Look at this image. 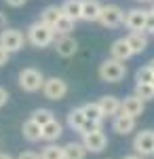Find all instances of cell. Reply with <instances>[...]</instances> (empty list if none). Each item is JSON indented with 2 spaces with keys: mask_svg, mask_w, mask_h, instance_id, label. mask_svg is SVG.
<instances>
[{
  "mask_svg": "<svg viewBox=\"0 0 154 159\" xmlns=\"http://www.w3.org/2000/svg\"><path fill=\"white\" fill-rule=\"evenodd\" d=\"M122 159H143V157H139V155H135V153H133V155H125Z\"/></svg>",
  "mask_w": 154,
  "mask_h": 159,
  "instance_id": "35",
  "label": "cell"
},
{
  "mask_svg": "<svg viewBox=\"0 0 154 159\" xmlns=\"http://www.w3.org/2000/svg\"><path fill=\"white\" fill-rule=\"evenodd\" d=\"M55 51H57V55L59 57H72V55H76V51H78V40L74 36H59L55 38Z\"/></svg>",
  "mask_w": 154,
  "mask_h": 159,
  "instance_id": "12",
  "label": "cell"
},
{
  "mask_svg": "<svg viewBox=\"0 0 154 159\" xmlns=\"http://www.w3.org/2000/svg\"><path fill=\"white\" fill-rule=\"evenodd\" d=\"M135 155L139 157H154V129H142L133 138Z\"/></svg>",
  "mask_w": 154,
  "mask_h": 159,
  "instance_id": "6",
  "label": "cell"
},
{
  "mask_svg": "<svg viewBox=\"0 0 154 159\" xmlns=\"http://www.w3.org/2000/svg\"><path fill=\"white\" fill-rule=\"evenodd\" d=\"M6 102H9V91H6L4 87H0V108H2Z\"/></svg>",
  "mask_w": 154,
  "mask_h": 159,
  "instance_id": "32",
  "label": "cell"
},
{
  "mask_svg": "<svg viewBox=\"0 0 154 159\" xmlns=\"http://www.w3.org/2000/svg\"><path fill=\"white\" fill-rule=\"evenodd\" d=\"M146 66H148V68H150V70H152V74H154V57L150 61H148V64H146Z\"/></svg>",
  "mask_w": 154,
  "mask_h": 159,
  "instance_id": "36",
  "label": "cell"
},
{
  "mask_svg": "<svg viewBox=\"0 0 154 159\" xmlns=\"http://www.w3.org/2000/svg\"><path fill=\"white\" fill-rule=\"evenodd\" d=\"M0 45L9 51V53H17V51H21V49H24V45H25L24 32L17 30V28H4V30H0Z\"/></svg>",
  "mask_w": 154,
  "mask_h": 159,
  "instance_id": "5",
  "label": "cell"
},
{
  "mask_svg": "<svg viewBox=\"0 0 154 159\" xmlns=\"http://www.w3.org/2000/svg\"><path fill=\"white\" fill-rule=\"evenodd\" d=\"M146 34H154V9L148 11V19H146Z\"/></svg>",
  "mask_w": 154,
  "mask_h": 159,
  "instance_id": "29",
  "label": "cell"
},
{
  "mask_svg": "<svg viewBox=\"0 0 154 159\" xmlns=\"http://www.w3.org/2000/svg\"><path fill=\"white\" fill-rule=\"evenodd\" d=\"M146 19H148V11H143V9H129L125 13V21L122 24L127 25L131 32H143L146 30Z\"/></svg>",
  "mask_w": 154,
  "mask_h": 159,
  "instance_id": "10",
  "label": "cell"
},
{
  "mask_svg": "<svg viewBox=\"0 0 154 159\" xmlns=\"http://www.w3.org/2000/svg\"><path fill=\"white\" fill-rule=\"evenodd\" d=\"M6 28V13L0 11V30H4Z\"/></svg>",
  "mask_w": 154,
  "mask_h": 159,
  "instance_id": "34",
  "label": "cell"
},
{
  "mask_svg": "<svg viewBox=\"0 0 154 159\" xmlns=\"http://www.w3.org/2000/svg\"><path fill=\"white\" fill-rule=\"evenodd\" d=\"M61 134H63V125H61L57 119L47 123V125L42 127V140L49 142V144H51V142H57V140L61 138Z\"/></svg>",
  "mask_w": 154,
  "mask_h": 159,
  "instance_id": "19",
  "label": "cell"
},
{
  "mask_svg": "<svg viewBox=\"0 0 154 159\" xmlns=\"http://www.w3.org/2000/svg\"><path fill=\"white\" fill-rule=\"evenodd\" d=\"M25 40H28L32 47H36V49H45L51 43H55V32H53V28L40 24V21H34V24L28 28Z\"/></svg>",
  "mask_w": 154,
  "mask_h": 159,
  "instance_id": "1",
  "label": "cell"
},
{
  "mask_svg": "<svg viewBox=\"0 0 154 159\" xmlns=\"http://www.w3.org/2000/svg\"><path fill=\"white\" fill-rule=\"evenodd\" d=\"M68 125H70V129L78 132L80 136L87 134V132H95V129H101V127H104V125H99V123L89 121V119L84 117V112H83L80 106H78V108H72L70 112H68Z\"/></svg>",
  "mask_w": 154,
  "mask_h": 159,
  "instance_id": "4",
  "label": "cell"
},
{
  "mask_svg": "<svg viewBox=\"0 0 154 159\" xmlns=\"http://www.w3.org/2000/svg\"><path fill=\"white\" fill-rule=\"evenodd\" d=\"M42 85H45V74L38 68H24L19 72V87L25 93H36L42 89Z\"/></svg>",
  "mask_w": 154,
  "mask_h": 159,
  "instance_id": "3",
  "label": "cell"
},
{
  "mask_svg": "<svg viewBox=\"0 0 154 159\" xmlns=\"http://www.w3.org/2000/svg\"><path fill=\"white\" fill-rule=\"evenodd\" d=\"M125 21V11L118 4H104L99 13V24L106 28H118Z\"/></svg>",
  "mask_w": 154,
  "mask_h": 159,
  "instance_id": "8",
  "label": "cell"
},
{
  "mask_svg": "<svg viewBox=\"0 0 154 159\" xmlns=\"http://www.w3.org/2000/svg\"><path fill=\"white\" fill-rule=\"evenodd\" d=\"M61 13L68 15L74 21H78L80 15H83V0H66V2L61 4Z\"/></svg>",
  "mask_w": 154,
  "mask_h": 159,
  "instance_id": "22",
  "label": "cell"
},
{
  "mask_svg": "<svg viewBox=\"0 0 154 159\" xmlns=\"http://www.w3.org/2000/svg\"><path fill=\"white\" fill-rule=\"evenodd\" d=\"M40 159H63V147L51 142L40 151Z\"/></svg>",
  "mask_w": 154,
  "mask_h": 159,
  "instance_id": "26",
  "label": "cell"
},
{
  "mask_svg": "<svg viewBox=\"0 0 154 159\" xmlns=\"http://www.w3.org/2000/svg\"><path fill=\"white\" fill-rule=\"evenodd\" d=\"M9 57H11V53L4 49L2 45H0V66H4V64H9Z\"/></svg>",
  "mask_w": 154,
  "mask_h": 159,
  "instance_id": "31",
  "label": "cell"
},
{
  "mask_svg": "<svg viewBox=\"0 0 154 159\" xmlns=\"http://www.w3.org/2000/svg\"><path fill=\"white\" fill-rule=\"evenodd\" d=\"M0 159H13L9 153H0Z\"/></svg>",
  "mask_w": 154,
  "mask_h": 159,
  "instance_id": "37",
  "label": "cell"
},
{
  "mask_svg": "<svg viewBox=\"0 0 154 159\" xmlns=\"http://www.w3.org/2000/svg\"><path fill=\"white\" fill-rule=\"evenodd\" d=\"M152 2H154V0H152Z\"/></svg>",
  "mask_w": 154,
  "mask_h": 159,
  "instance_id": "40",
  "label": "cell"
},
{
  "mask_svg": "<svg viewBox=\"0 0 154 159\" xmlns=\"http://www.w3.org/2000/svg\"><path fill=\"white\" fill-rule=\"evenodd\" d=\"M80 142L87 148V153H101L108 147V136L104 134V129H95V132L83 134V140Z\"/></svg>",
  "mask_w": 154,
  "mask_h": 159,
  "instance_id": "9",
  "label": "cell"
},
{
  "mask_svg": "<svg viewBox=\"0 0 154 159\" xmlns=\"http://www.w3.org/2000/svg\"><path fill=\"white\" fill-rule=\"evenodd\" d=\"M135 96L142 102H150L154 100V87L150 83H135Z\"/></svg>",
  "mask_w": 154,
  "mask_h": 159,
  "instance_id": "27",
  "label": "cell"
},
{
  "mask_svg": "<svg viewBox=\"0 0 154 159\" xmlns=\"http://www.w3.org/2000/svg\"><path fill=\"white\" fill-rule=\"evenodd\" d=\"M101 7L104 4L99 0H83V15H80V19H84V21H99Z\"/></svg>",
  "mask_w": 154,
  "mask_h": 159,
  "instance_id": "17",
  "label": "cell"
},
{
  "mask_svg": "<svg viewBox=\"0 0 154 159\" xmlns=\"http://www.w3.org/2000/svg\"><path fill=\"white\" fill-rule=\"evenodd\" d=\"M112 129L118 136H129L131 132H135V119L129 115L118 112L116 117H112Z\"/></svg>",
  "mask_w": 154,
  "mask_h": 159,
  "instance_id": "13",
  "label": "cell"
},
{
  "mask_svg": "<svg viewBox=\"0 0 154 159\" xmlns=\"http://www.w3.org/2000/svg\"><path fill=\"white\" fill-rule=\"evenodd\" d=\"M4 2H6L9 7H15V9H19V7H24L28 0H4Z\"/></svg>",
  "mask_w": 154,
  "mask_h": 159,
  "instance_id": "33",
  "label": "cell"
},
{
  "mask_svg": "<svg viewBox=\"0 0 154 159\" xmlns=\"http://www.w3.org/2000/svg\"><path fill=\"white\" fill-rule=\"evenodd\" d=\"M137 2H152V0H137Z\"/></svg>",
  "mask_w": 154,
  "mask_h": 159,
  "instance_id": "38",
  "label": "cell"
},
{
  "mask_svg": "<svg viewBox=\"0 0 154 159\" xmlns=\"http://www.w3.org/2000/svg\"><path fill=\"white\" fill-rule=\"evenodd\" d=\"M97 104L104 112V117H116L120 112V100L116 96H101L97 100Z\"/></svg>",
  "mask_w": 154,
  "mask_h": 159,
  "instance_id": "16",
  "label": "cell"
},
{
  "mask_svg": "<svg viewBox=\"0 0 154 159\" xmlns=\"http://www.w3.org/2000/svg\"><path fill=\"white\" fill-rule=\"evenodd\" d=\"M97 74H99V79H101L104 83H120V81L125 79V74H127V64L108 57V60H104L99 64Z\"/></svg>",
  "mask_w": 154,
  "mask_h": 159,
  "instance_id": "2",
  "label": "cell"
},
{
  "mask_svg": "<svg viewBox=\"0 0 154 159\" xmlns=\"http://www.w3.org/2000/svg\"><path fill=\"white\" fill-rule=\"evenodd\" d=\"M34 123H38L40 127H45L47 123H51V121H55V112L51 108H36L34 112H32V117H30Z\"/></svg>",
  "mask_w": 154,
  "mask_h": 159,
  "instance_id": "25",
  "label": "cell"
},
{
  "mask_svg": "<svg viewBox=\"0 0 154 159\" xmlns=\"http://www.w3.org/2000/svg\"><path fill=\"white\" fill-rule=\"evenodd\" d=\"M125 40H127V45H129L133 55H139V53H143V51L148 49V36H146V32H129L125 36Z\"/></svg>",
  "mask_w": 154,
  "mask_h": 159,
  "instance_id": "14",
  "label": "cell"
},
{
  "mask_svg": "<svg viewBox=\"0 0 154 159\" xmlns=\"http://www.w3.org/2000/svg\"><path fill=\"white\" fill-rule=\"evenodd\" d=\"M110 57L122 61V64L129 60V57H133V53H131V49H129V45H127L125 38H116V40L110 45Z\"/></svg>",
  "mask_w": 154,
  "mask_h": 159,
  "instance_id": "15",
  "label": "cell"
},
{
  "mask_svg": "<svg viewBox=\"0 0 154 159\" xmlns=\"http://www.w3.org/2000/svg\"><path fill=\"white\" fill-rule=\"evenodd\" d=\"M21 136L28 142H38V140H42V127L38 123H34L32 119H28L21 125Z\"/></svg>",
  "mask_w": 154,
  "mask_h": 159,
  "instance_id": "18",
  "label": "cell"
},
{
  "mask_svg": "<svg viewBox=\"0 0 154 159\" xmlns=\"http://www.w3.org/2000/svg\"><path fill=\"white\" fill-rule=\"evenodd\" d=\"M84 112V117L89 119V121H93V123H99V125H104V112H101V108H99V104L97 102H87V104H83L80 106Z\"/></svg>",
  "mask_w": 154,
  "mask_h": 159,
  "instance_id": "21",
  "label": "cell"
},
{
  "mask_svg": "<svg viewBox=\"0 0 154 159\" xmlns=\"http://www.w3.org/2000/svg\"><path fill=\"white\" fill-rule=\"evenodd\" d=\"M152 79H154V74L148 66L137 68V72H135V83H152Z\"/></svg>",
  "mask_w": 154,
  "mask_h": 159,
  "instance_id": "28",
  "label": "cell"
},
{
  "mask_svg": "<svg viewBox=\"0 0 154 159\" xmlns=\"http://www.w3.org/2000/svg\"><path fill=\"white\" fill-rule=\"evenodd\" d=\"M74 19H70L68 15H61L59 19H57V24L53 25V32H55V36L59 34V36H68L72 30H74Z\"/></svg>",
  "mask_w": 154,
  "mask_h": 159,
  "instance_id": "24",
  "label": "cell"
},
{
  "mask_svg": "<svg viewBox=\"0 0 154 159\" xmlns=\"http://www.w3.org/2000/svg\"><path fill=\"white\" fill-rule=\"evenodd\" d=\"M17 159H40V155L34 153V151H24V153L17 155Z\"/></svg>",
  "mask_w": 154,
  "mask_h": 159,
  "instance_id": "30",
  "label": "cell"
},
{
  "mask_svg": "<svg viewBox=\"0 0 154 159\" xmlns=\"http://www.w3.org/2000/svg\"><path fill=\"white\" fill-rule=\"evenodd\" d=\"M150 85H152V87H154V79H152V83H150Z\"/></svg>",
  "mask_w": 154,
  "mask_h": 159,
  "instance_id": "39",
  "label": "cell"
},
{
  "mask_svg": "<svg viewBox=\"0 0 154 159\" xmlns=\"http://www.w3.org/2000/svg\"><path fill=\"white\" fill-rule=\"evenodd\" d=\"M143 110H146V102H142L135 93L133 96H127L125 100H120V112L122 115H129L133 119H137V117L143 115Z\"/></svg>",
  "mask_w": 154,
  "mask_h": 159,
  "instance_id": "11",
  "label": "cell"
},
{
  "mask_svg": "<svg viewBox=\"0 0 154 159\" xmlns=\"http://www.w3.org/2000/svg\"><path fill=\"white\" fill-rule=\"evenodd\" d=\"M42 93L47 100H63L68 96V83L59 79V76H51V79H45V85H42Z\"/></svg>",
  "mask_w": 154,
  "mask_h": 159,
  "instance_id": "7",
  "label": "cell"
},
{
  "mask_svg": "<svg viewBox=\"0 0 154 159\" xmlns=\"http://www.w3.org/2000/svg\"><path fill=\"white\" fill-rule=\"evenodd\" d=\"M87 157V148L83 142H68L63 144V159H84Z\"/></svg>",
  "mask_w": 154,
  "mask_h": 159,
  "instance_id": "23",
  "label": "cell"
},
{
  "mask_svg": "<svg viewBox=\"0 0 154 159\" xmlns=\"http://www.w3.org/2000/svg\"><path fill=\"white\" fill-rule=\"evenodd\" d=\"M61 15V7H57V4H51V7H47L45 11L40 13V24H45V25H49V28H53V25L57 24V19H59Z\"/></svg>",
  "mask_w": 154,
  "mask_h": 159,
  "instance_id": "20",
  "label": "cell"
}]
</instances>
